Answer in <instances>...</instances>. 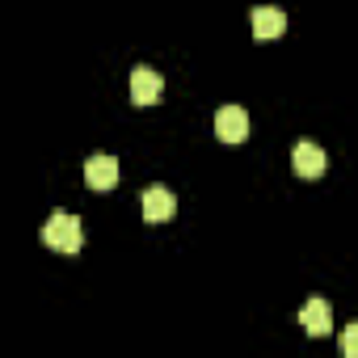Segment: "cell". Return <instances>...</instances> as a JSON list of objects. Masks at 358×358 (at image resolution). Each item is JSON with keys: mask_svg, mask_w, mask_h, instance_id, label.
I'll list each match as a JSON object with an SVG mask.
<instances>
[{"mask_svg": "<svg viewBox=\"0 0 358 358\" xmlns=\"http://www.w3.org/2000/svg\"><path fill=\"white\" fill-rule=\"evenodd\" d=\"M341 354L345 358H358V324H345L341 329Z\"/></svg>", "mask_w": 358, "mask_h": 358, "instance_id": "9c48e42d", "label": "cell"}, {"mask_svg": "<svg viewBox=\"0 0 358 358\" xmlns=\"http://www.w3.org/2000/svg\"><path fill=\"white\" fill-rule=\"evenodd\" d=\"M215 135H220L224 143H241V139L249 135V114H245L241 106H224V110L215 114Z\"/></svg>", "mask_w": 358, "mask_h": 358, "instance_id": "277c9868", "label": "cell"}, {"mask_svg": "<svg viewBox=\"0 0 358 358\" xmlns=\"http://www.w3.org/2000/svg\"><path fill=\"white\" fill-rule=\"evenodd\" d=\"M324 169H329V156H324V148H316V143H295V173L299 177H324Z\"/></svg>", "mask_w": 358, "mask_h": 358, "instance_id": "ba28073f", "label": "cell"}, {"mask_svg": "<svg viewBox=\"0 0 358 358\" xmlns=\"http://www.w3.org/2000/svg\"><path fill=\"white\" fill-rule=\"evenodd\" d=\"M139 203H143V220H148V224L173 220V211H177V199H173V190H164V186H148Z\"/></svg>", "mask_w": 358, "mask_h": 358, "instance_id": "5b68a950", "label": "cell"}, {"mask_svg": "<svg viewBox=\"0 0 358 358\" xmlns=\"http://www.w3.org/2000/svg\"><path fill=\"white\" fill-rule=\"evenodd\" d=\"M299 324H303L312 337H324V333L333 329V308H329V299L312 295V299L303 303V312H299Z\"/></svg>", "mask_w": 358, "mask_h": 358, "instance_id": "8992f818", "label": "cell"}, {"mask_svg": "<svg viewBox=\"0 0 358 358\" xmlns=\"http://www.w3.org/2000/svg\"><path fill=\"white\" fill-rule=\"evenodd\" d=\"M43 245L55 249V253H80V245H85V228H80V220L68 215V211H55V215L43 224Z\"/></svg>", "mask_w": 358, "mask_h": 358, "instance_id": "6da1fadb", "label": "cell"}, {"mask_svg": "<svg viewBox=\"0 0 358 358\" xmlns=\"http://www.w3.org/2000/svg\"><path fill=\"white\" fill-rule=\"evenodd\" d=\"M85 182H89L93 190H114V186H118V160L106 156V152L89 156V160H85Z\"/></svg>", "mask_w": 358, "mask_h": 358, "instance_id": "3957f363", "label": "cell"}, {"mask_svg": "<svg viewBox=\"0 0 358 358\" xmlns=\"http://www.w3.org/2000/svg\"><path fill=\"white\" fill-rule=\"evenodd\" d=\"M164 93V76L156 68H135L131 72V101L135 106H156Z\"/></svg>", "mask_w": 358, "mask_h": 358, "instance_id": "7a4b0ae2", "label": "cell"}, {"mask_svg": "<svg viewBox=\"0 0 358 358\" xmlns=\"http://www.w3.org/2000/svg\"><path fill=\"white\" fill-rule=\"evenodd\" d=\"M249 22H253V34H257L262 43H270V38H278V34L287 30V13H282V9H274V5L253 9V13H249Z\"/></svg>", "mask_w": 358, "mask_h": 358, "instance_id": "52a82bcc", "label": "cell"}]
</instances>
